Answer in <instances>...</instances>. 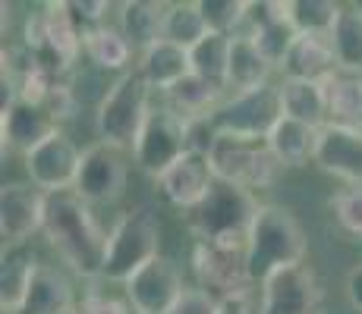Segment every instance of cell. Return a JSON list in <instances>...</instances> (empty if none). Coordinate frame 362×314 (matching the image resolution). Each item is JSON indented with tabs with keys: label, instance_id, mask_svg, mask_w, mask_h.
<instances>
[{
	"label": "cell",
	"instance_id": "cell-5",
	"mask_svg": "<svg viewBox=\"0 0 362 314\" xmlns=\"http://www.w3.org/2000/svg\"><path fill=\"white\" fill-rule=\"evenodd\" d=\"M155 258H161V223H158V214L151 207L136 205L127 214H120L114 229H110L101 280L127 286Z\"/></svg>",
	"mask_w": 362,
	"mask_h": 314
},
{
	"label": "cell",
	"instance_id": "cell-39",
	"mask_svg": "<svg viewBox=\"0 0 362 314\" xmlns=\"http://www.w3.org/2000/svg\"><path fill=\"white\" fill-rule=\"evenodd\" d=\"M218 314H262V308H255L252 296H233V298H221Z\"/></svg>",
	"mask_w": 362,
	"mask_h": 314
},
{
	"label": "cell",
	"instance_id": "cell-25",
	"mask_svg": "<svg viewBox=\"0 0 362 314\" xmlns=\"http://www.w3.org/2000/svg\"><path fill=\"white\" fill-rule=\"evenodd\" d=\"M271 69L274 66L264 60V54L259 51V44L249 35H233L230 66H227V88H233V95L268 85Z\"/></svg>",
	"mask_w": 362,
	"mask_h": 314
},
{
	"label": "cell",
	"instance_id": "cell-26",
	"mask_svg": "<svg viewBox=\"0 0 362 314\" xmlns=\"http://www.w3.org/2000/svg\"><path fill=\"white\" fill-rule=\"evenodd\" d=\"M164 97L173 114H180L183 120H199V116H211L224 104V88L192 73L183 82H177Z\"/></svg>",
	"mask_w": 362,
	"mask_h": 314
},
{
	"label": "cell",
	"instance_id": "cell-9",
	"mask_svg": "<svg viewBox=\"0 0 362 314\" xmlns=\"http://www.w3.org/2000/svg\"><path fill=\"white\" fill-rule=\"evenodd\" d=\"M192 270L199 286L218 298L249 296L252 280L246 267V246H224V242H196L192 248Z\"/></svg>",
	"mask_w": 362,
	"mask_h": 314
},
{
	"label": "cell",
	"instance_id": "cell-2",
	"mask_svg": "<svg viewBox=\"0 0 362 314\" xmlns=\"http://www.w3.org/2000/svg\"><path fill=\"white\" fill-rule=\"evenodd\" d=\"M305 233L281 205H262L246 239V267L252 286H264L274 274L305 261Z\"/></svg>",
	"mask_w": 362,
	"mask_h": 314
},
{
	"label": "cell",
	"instance_id": "cell-32",
	"mask_svg": "<svg viewBox=\"0 0 362 314\" xmlns=\"http://www.w3.org/2000/svg\"><path fill=\"white\" fill-rule=\"evenodd\" d=\"M208 25H205V16H202L199 4H170V13H167V29H164V41L177 47H192L199 44L202 38H208Z\"/></svg>",
	"mask_w": 362,
	"mask_h": 314
},
{
	"label": "cell",
	"instance_id": "cell-38",
	"mask_svg": "<svg viewBox=\"0 0 362 314\" xmlns=\"http://www.w3.org/2000/svg\"><path fill=\"white\" fill-rule=\"evenodd\" d=\"M129 305L127 302H117V298L110 296H98V292H92V296H86L79 302V308L73 314H127Z\"/></svg>",
	"mask_w": 362,
	"mask_h": 314
},
{
	"label": "cell",
	"instance_id": "cell-14",
	"mask_svg": "<svg viewBox=\"0 0 362 314\" xmlns=\"http://www.w3.org/2000/svg\"><path fill=\"white\" fill-rule=\"evenodd\" d=\"M186 292L183 274L170 258H155L127 283V298L142 314H170L180 296Z\"/></svg>",
	"mask_w": 362,
	"mask_h": 314
},
{
	"label": "cell",
	"instance_id": "cell-12",
	"mask_svg": "<svg viewBox=\"0 0 362 314\" xmlns=\"http://www.w3.org/2000/svg\"><path fill=\"white\" fill-rule=\"evenodd\" d=\"M73 192L86 205H114L127 192V164H123L120 151L101 142L88 145L82 151L79 176H76Z\"/></svg>",
	"mask_w": 362,
	"mask_h": 314
},
{
	"label": "cell",
	"instance_id": "cell-20",
	"mask_svg": "<svg viewBox=\"0 0 362 314\" xmlns=\"http://www.w3.org/2000/svg\"><path fill=\"white\" fill-rule=\"evenodd\" d=\"M76 308H79V302H76L69 277L60 267L41 264L29 292L23 298L19 314H73Z\"/></svg>",
	"mask_w": 362,
	"mask_h": 314
},
{
	"label": "cell",
	"instance_id": "cell-31",
	"mask_svg": "<svg viewBox=\"0 0 362 314\" xmlns=\"http://www.w3.org/2000/svg\"><path fill=\"white\" fill-rule=\"evenodd\" d=\"M340 10L344 6L334 4V0H287L290 23L299 35H328L331 38Z\"/></svg>",
	"mask_w": 362,
	"mask_h": 314
},
{
	"label": "cell",
	"instance_id": "cell-35",
	"mask_svg": "<svg viewBox=\"0 0 362 314\" xmlns=\"http://www.w3.org/2000/svg\"><path fill=\"white\" fill-rule=\"evenodd\" d=\"M331 211L337 223L350 233L362 236V186H350V188H340L337 195H331Z\"/></svg>",
	"mask_w": 362,
	"mask_h": 314
},
{
	"label": "cell",
	"instance_id": "cell-3",
	"mask_svg": "<svg viewBox=\"0 0 362 314\" xmlns=\"http://www.w3.org/2000/svg\"><path fill=\"white\" fill-rule=\"evenodd\" d=\"M259 201L249 188L233 183H214L211 192L186 211V227L196 242H224V246H246L249 229L259 214Z\"/></svg>",
	"mask_w": 362,
	"mask_h": 314
},
{
	"label": "cell",
	"instance_id": "cell-30",
	"mask_svg": "<svg viewBox=\"0 0 362 314\" xmlns=\"http://www.w3.org/2000/svg\"><path fill=\"white\" fill-rule=\"evenodd\" d=\"M230 35H208L202 38L196 47L189 51L192 60V73L202 76V79L214 82L218 88H227V66H230Z\"/></svg>",
	"mask_w": 362,
	"mask_h": 314
},
{
	"label": "cell",
	"instance_id": "cell-36",
	"mask_svg": "<svg viewBox=\"0 0 362 314\" xmlns=\"http://www.w3.org/2000/svg\"><path fill=\"white\" fill-rule=\"evenodd\" d=\"M69 16H73V23L79 25L82 35L95 32L104 25V16H107L110 4H104V0H73V4H66Z\"/></svg>",
	"mask_w": 362,
	"mask_h": 314
},
{
	"label": "cell",
	"instance_id": "cell-22",
	"mask_svg": "<svg viewBox=\"0 0 362 314\" xmlns=\"http://www.w3.org/2000/svg\"><path fill=\"white\" fill-rule=\"evenodd\" d=\"M167 13H170V4H158V0H127V4H120V25H117V29L127 35V41L139 54H145L148 47H155L158 41H164Z\"/></svg>",
	"mask_w": 362,
	"mask_h": 314
},
{
	"label": "cell",
	"instance_id": "cell-7",
	"mask_svg": "<svg viewBox=\"0 0 362 314\" xmlns=\"http://www.w3.org/2000/svg\"><path fill=\"white\" fill-rule=\"evenodd\" d=\"M211 170L221 183H233L243 188H271L281 176L284 164L271 155L264 142H246L236 135H221L211 148Z\"/></svg>",
	"mask_w": 362,
	"mask_h": 314
},
{
	"label": "cell",
	"instance_id": "cell-13",
	"mask_svg": "<svg viewBox=\"0 0 362 314\" xmlns=\"http://www.w3.org/2000/svg\"><path fill=\"white\" fill-rule=\"evenodd\" d=\"M47 195L32 183H4L0 188V239L4 246H23L45 229Z\"/></svg>",
	"mask_w": 362,
	"mask_h": 314
},
{
	"label": "cell",
	"instance_id": "cell-41",
	"mask_svg": "<svg viewBox=\"0 0 362 314\" xmlns=\"http://www.w3.org/2000/svg\"><path fill=\"white\" fill-rule=\"evenodd\" d=\"M127 314H142V311H136V308H132V305H129V311Z\"/></svg>",
	"mask_w": 362,
	"mask_h": 314
},
{
	"label": "cell",
	"instance_id": "cell-19",
	"mask_svg": "<svg viewBox=\"0 0 362 314\" xmlns=\"http://www.w3.org/2000/svg\"><path fill=\"white\" fill-rule=\"evenodd\" d=\"M38 255L29 242L23 246H4L0 255V311L4 314H19L23 298L38 274Z\"/></svg>",
	"mask_w": 362,
	"mask_h": 314
},
{
	"label": "cell",
	"instance_id": "cell-29",
	"mask_svg": "<svg viewBox=\"0 0 362 314\" xmlns=\"http://www.w3.org/2000/svg\"><path fill=\"white\" fill-rule=\"evenodd\" d=\"M328 114L331 123L362 129V76L337 73L328 82Z\"/></svg>",
	"mask_w": 362,
	"mask_h": 314
},
{
	"label": "cell",
	"instance_id": "cell-8",
	"mask_svg": "<svg viewBox=\"0 0 362 314\" xmlns=\"http://www.w3.org/2000/svg\"><path fill=\"white\" fill-rule=\"evenodd\" d=\"M186 151H189V123L180 114H173L167 104L164 107H151L142 135H139L136 148H132L136 167L158 183Z\"/></svg>",
	"mask_w": 362,
	"mask_h": 314
},
{
	"label": "cell",
	"instance_id": "cell-15",
	"mask_svg": "<svg viewBox=\"0 0 362 314\" xmlns=\"http://www.w3.org/2000/svg\"><path fill=\"white\" fill-rule=\"evenodd\" d=\"M57 116L45 107V104L19 101L13 97L10 104H4V116H0V132H4V151L6 145L16 148L19 155H29L38 148L45 138H51L57 132Z\"/></svg>",
	"mask_w": 362,
	"mask_h": 314
},
{
	"label": "cell",
	"instance_id": "cell-6",
	"mask_svg": "<svg viewBox=\"0 0 362 314\" xmlns=\"http://www.w3.org/2000/svg\"><path fill=\"white\" fill-rule=\"evenodd\" d=\"M221 135H236L246 142H268L274 126L284 120L281 85H262L252 92H240L224 97L218 110L211 114Z\"/></svg>",
	"mask_w": 362,
	"mask_h": 314
},
{
	"label": "cell",
	"instance_id": "cell-34",
	"mask_svg": "<svg viewBox=\"0 0 362 314\" xmlns=\"http://www.w3.org/2000/svg\"><path fill=\"white\" fill-rule=\"evenodd\" d=\"M202 16H205L208 32L214 35H240L246 25V13L249 4L246 0H196Z\"/></svg>",
	"mask_w": 362,
	"mask_h": 314
},
{
	"label": "cell",
	"instance_id": "cell-24",
	"mask_svg": "<svg viewBox=\"0 0 362 314\" xmlns=\"http://www.w3.org/2000/svg\"><path fill=\"white\" fill-rule=\"evenodd\" d=\"M318 132L322 129H315V126H305L299 120L284 116V120L274 126V132L268 135L264 145H268L271 155L281 160L284 167H305L309 160H315Z\"/></svg>",
	"mask_w": 362,
	"mask_h": 314
},
{
	"label": "cell",
	"instance_id": "cell-37",
	"mask_svg": "<svg viewBox=\"0 0 362 314\" xmlns=\"http://www.w3.org/2000/svg\"><path fill=\"white\" fill-rule=\"evenodd\" d=\"M221 298L214 292L202 289V286H186V292L180 296V302L173 305L170 314H218Z\"/></svg>",
	"mask_w": 362,
	"mask_h": 314
},
{
	"label": "cell",
	"instance_id": "cell-23",
	"mask_svg": "<svg viewBox=\"0 0 362 314\" xmlns=\"http://www.w3.org/2000/svg\"><path fill=\"white\" fill-rule=\"evenodd\" d=\"M281 101H284V116H290V120L315 126V129H325L331 120L328 85H325V82L284 79L281 82Z\"/></svg>",
	"mask_w": 362,
	"mask_h": 314
},
{
	"label": "cell",
	"instance_id": "cell-27",
	"mask_svg": "<svg viewBox=\"0 0 362 314\" xmlns=\"http://www.w3.org/2000/svg\"><path fill=\"white\" fill-rule=\"evenodd\" d=\"M331 47L340 73L362 76V6H344L331 29Z\"/></svg>",
	"mask_w": 362,
	"mask_h": 314
},
{
	"label": "cell",
	"instance_id": "cell-28",
	"mask_svg": "<svg viewBox=\"0 0 362 314\" xmlns=\"http://www.w3.org/2000/svg\"><path fill=\"white\" fill-rule=\"evenodd\" d=\"M82 51L88 54V60L98 69H110V73H123V69L132 63V54L136 47L127 41V35L114 25H101V29L88 32L86 41H82Z\"/></svg>",
	"mask_w": 362,
	"mask_h": 314
},
{
	"label": "cell",
	"instance_id": "cell-10",
	"mask_svg": "<svg viewBox=\"0 0 362 314\" xmlns=\"http://www.w3.org/2000/svg\"><path fill=\"white\" fill-rule=\"evenodd\" d=\"M262 314H325V286L309 264L287 267L262 286Z\"/></svg>",
	"mask_w": 362,
	"mask_h": 314
},
{
	"label": "cell",
	"instance_id": "cell-16",
	"mask_svg": "<svg viewBox=\"0 0 362 314\" xmlns=\"http://www.w3.org/2000/svg\"><path fill=\"white\" fill-rule=\"evenodd\" d=\"M214 183H218V176H214V170H211V160L205 155H196V151H186V155L158 179V192H161L173 207H180V211H192V207L211 192Z\"/></svg>",
	"mask_w": 362,
	"mask_h": 314
},
{
	"label": "cell",
	"instance_id": "cell-11",
	"mask_svg": "<svg viewBox=\"0 0 362 314\" xmlns=\"http://www.w3.org/2000/svg\"><path fill=\"white\" fill-rule=\"evenodd\" d=\"M82 151L64 129H57L51 138L38 145L35 151L25 155V173H29L32 186L41 188L45 195L73 192L76 176H79Z\"/></svg>",
	"mask_w": 362,
	"mask_h": 314
},
{
	"label": "cell",
	"instance_id": "cell-33",
	"mask_svg": "<svg viewBox=\"0 0 362 314\" xmlns=\"http://www.w3.org/2000/svg\"><path fill=\"white\" fill-rule=\"evenodd\" d=\"M243 35H249V38L259 44V51L264 54V60H268L271 66H284V60H287V54H290V47H293L299 32L293 29L290 13H287V19H277V23H268V25H262V29L243 32Z\"/></svg>",
	"mask_w": 362,
	"mask_h": 314
},
{
	"label": "cell",
	"instance_id": "cell-18",
	"mask_svg": "<svg viewBox=\"0 0 362 314\" xmlns=\"http://www.w3.org/2000/svg\"><path fill=\"white\" fill-rule=\"evenodd\" d=\"M281 69H284V79L325 82V85L340 73L328 35H296Z\"/></svg>",
	"mask_w": 362,
	"mask_h": 314
},
{
	"label": "cell",
	"instance_id": "cell-17",
	"mask_svg": "<svg viewBox=\"0 0 362 314\" xmlns=\"http://www.w3.org/2000/svg\"><path fill=\"white\" fill-rule=\"evenodd\" d=\"M315 164L344 183L362 186V129L328 123L318 132Z\"/></svg>",
	"mask_w": 362,
	"mask_h": 314
},
{
	"label": "cell",
	"instance_id": "cell-1",
	"mask_svg": "<svg viewBox=\"0 0 362 314\" xmlns=\"http://www.w3.org/2000/svg\"><path fill=\"white\" fill-rule=\"evenodd\" d=\"M41 233L76 277H86V280L104 277L110 233L92 214V205H86L76 192L47 195Z\"/></svg>",
	"mask_w": 362,
	"mask_h": 314
},
{
	"label": "cell",
	"instance_id": "cell-40",
	"mask_svg": "<svg viewBox=\"0 0 362 314\" xmlns=\"http://www.w3.org/2000/svg\"><path fill=\"white\" fill-rule=\"evenodd\" d=\"M346 298L356 311H362V264L346 274Z\"/></svg>",
	"mask_w": 362,
	"mask_h": 314
},
{
	"label": "cell",
	"instance_id": "cell-4",
	"mask_svg": "<svg viewBox=\"0 0 362 314\" xmlns=\"http://www.w3.org/2000/svg\"><path fill=\"white\" fill-rule=\"evenodd\" d=\"M151 114V88L132 69L123 73L107 92L101 95L95 110V132L98 142L110 145L117 151H132L145 129V120Z\"/></svg>",
	"mask_w": 362,
	"mask_h": 314
},
{
	"label": "cell",
	"instance_id": "cell-21",
	"mask_svg": "<svg viewBox=\"0 0 362 314\" xmlns=\"http://www.w3.org/2000/svg\"><path fill=\"white\" fill-rule=\"evenodd\" d=\"M136 73L145 79V85L151 92L167 95L177 82H183L186 76H192V60L186 47H177L170 41H158L155 47H148L145 54H139Z\"/></svg>",
	"mask_w": 362,
	"mask_h": 314
}]
</instances>
